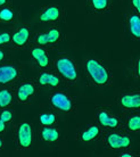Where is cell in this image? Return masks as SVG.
<instances>
[{"label": "cell", "mask_w": 140, "mask_h": 157, "mask_svg": "<svg viewBox=\"0 0 140 157\" xmlns=\"http://www.w3.org/2000/svg\"><path fill=\"white\" fill-rule=\"evenodd\" d=\"M4 148V137L0 136V150Z\"/></svg>", "instance_id": "obj_30"}, {"label": "cell", "mask_w": 140, "mask_h": 157, "mask_svg": "<svg viewBox=\"0 0 140 157\" xmlns=\"http://www.w3.org/2000/svg\"><path fill=\"white\" fill-rule=\"evenodd\" d=\"M114 0H88V6L93 14L104 15L112 10Z\"/></svg>", "instance_id": "obj_21"}, {"label": "cell", "mask_w": 140, "mask_h": 157, "mask_svg": "<svg viewBox=\"0 0 140 157\" xmlns=\"http://www.w3.org/2000/svg\"><path fill=\"white\" fill-rule=\"evenodd\" d=\"M10 39H12V28L9 30H0V47L9 49Z\"/></svg>", "instance_id": "obj_24"}, {"label": "cell", "mask_w": 140, "mask_h": 157, "mask_svg": "<svg viewBox=\"0 0 140 157\" xmlns=\"http://www.w3.org/2000/svg\"><path fill=\"white\" fill-rule=\"evenodd\" d=\"M122 129L131 136H136L140 132V113L139 112H126L122 113Z\"/></svg>", "instance_id": "obj_17"}, {"label": "cell", "mask_w": 140, "mask_h": 157, "mask_svg": "<svg viewBox=\"0 0 140 157\" xmlns=\"http://www.w3.org/2000/svg\"><path fill=\"white\" fill-rule=\"evenodd\" d=\"M104 131L117 130L122 128V114H116L107 106H98L96 109V120Z\"/></svg>", "instance_id": "obj_9"}, {"label": "cell", "mask_w": 140, "mask_h": 157, "mask_svg": "<svg viewBox=\"0 0 140 157\" xmlns=\"http://www.w3.org/2000/svg\"><path fill=\"white\" fill-rule=\"evenodd\" d=\"M18 23V12L12 4H8L0 8V24L13 28Z\"/></svg>", "instance_id": "obj_18"}, {"label": "cell", "mask_w": 140, "mask_h": 157, "mask_svg": "<svg viewBox=\"0 0 140 157\" xmlns=\"http://www.w3.org/2000/svg\"><path fill=\"white\" fill-rule=\"evenodd\" d=\"M22 78V68L12 62L0 63V86H14Z\"/></svg>", "instance_id": "obj_12"}, {"label": "cell", "mask_w": 140, "mask_h": 157, "mask_svg": "<svg viewBox=\"0 0 140 157\" xmlns=\"http://www.w3.org/2000/svg\"><path fill=\"white\" fill-rule=\"evenodd\" d=\"M16 102L13 86H0V109L12 108Z\"/></svg>", "instance_id": "obj_20"}, {"label": "cell", "mask_w": 140, "mask_h": 157, "mask_svg": "<svg viewBox=\"0 0 140 157\" xmlns=\"http://www.w3.org/2000/svg\"><path fill=\"white\" fill-rule=\"evenodd\" d=\"M14 112L12 108L0 109V136H6L13 125Z\"/></svg>", "instance_id": "obj_22"}, {"label": "cell", "mask_w": 140, "mask_h": 157, "mask_svg": "<svg viewBox=\"0 0 140 157\" xmlns=\"http://www.w3.org/2000/svg\"><path fill=\"white\" fill-rule=\"evenodd\" d=\"M65 17V9L58 4H47L40 7L39 12V22L47 25L58 24Z\"/></svg>", "instance_id": "obj_11"}, {"label": "cell", "mask_w": 140, "mask_h": 157, "mask_svg": "<svg viewBox=\"0 0 140 157\" xmlns=\"http://www.w3.org/2000/svg\"><path fill=\"white\" fill-rule=\"evenodd\" d=\"M51 68L60 76L65 86H75L80 82V70L76 60L67 55H60L51 62Z\"/></svg>", "instance_id": "obj_2"}, {"label": "cell", "mask_w": 140, "mask_h": 157, "mask_svg": "<svg viewBox=\"0 0 140 157\" xmlns=\"http://www.w3.org/2000/svg\"><path fill=\"white\" fill-rule=\"evenodd\" d=\"M83 70L88 82L93 88L105 90L113 86V73L104 60L96 57H87L83 62Z\"/></svg>", "instance_id": "obj_1"}, {"label": "cell", "mask_w": 140, "mask_h": 157, "mask_svg": "<svg viewBox=\"0 0 140 157\" xmlns=\"http://www.w3.org/2000/svg\"><path fill=\"white\" fill-rule=\"evenodd\" d=\"M117 106L123 113L140 110V90L139 88H129L123 91L116 99Z\"/></svg>", "instance_id": "obj_10"}, {"label": "cell", "mask_w": 140, "mask_h": 157, "mask_svg": "<svg viewBox=\"0 0 140 157\" xmlns=\"http://www.w3.org/2000/svg\"><path fill=\"white\" fill-rule=\"evenodd\" d=\"M100 141L107 150L119 153L123 149L131 148L133 140L131 138V134L125 132L121 128L117 130L104 131L100 137Z\"/></svg>", "instance_id": "obj_4"}, {"label": "cell", "mask_w": 140, "mask_h": 157, "mask_svg": "<svg viewBox=\"0 0 140 157\" xmlns=\"http://www.w3.org/2000/svg\"><path fill=\"white\" fill-rule=\"evenodd\" d=\"M64 40V32L58 24L48 25L46 29L38 30L32 34V43L39 44L47 49H55Z\"/></svg>", "instance_id": "obj_5"}, {"label": "cell", "mask_w": 140, "mask_h": 157, "mask_svg": "<svg viewBox=\"0 0 140 157\" xmlns=\"http://www.w3.org/2000/svg\"><path fill=\"white\" fill-rule=\"evenodd\" d=\"M7 49L8 48H1L0 47V63L6 62V59H7V57H8Z\"/></svg>", "instance_id": "obj_28"}, {"label": "cell", "mask_w": 140, "mask_h": 157, "mask_svg": "<svg viewBox=\"0 0 140 157\" xmlns=\"http://www.w3.org/2000/svg\"><path fill=\"white\" fill-rule=\"evenodd\" d=\"M14 94H15L16 102L22 105H29L38 94L40 86L33 78H21L13 86Z\"/></svg>", "instance_id": "obj_7"}, {"label": "cell", "mask_w": 140, "mask_h": 157, "mask_svg": "<svg viewBox=\"0 0 140 157\" xmlns=\"http://www.w3.org/2000/svg\"><path fill=\"white\" fill-rule=\"evenodd\" d=\"M27 49H29L30 56L32 58V62L38 70L42 71V70L51 68V59L49 57V49L41 47L39 44H34V43H31Z\"/></svg>", "instance_id": "obj_13"}, {"label": "cell", "mask_w": 140, "mask_h": 157, "mask_svg": "<svg viewBox=\"0 0 140 157\" xmlns=\"http://www.w3.org/2000/svg\"><path fill=\"white\" fill-rule=\"evenodd\" d=\"M34 80L37 81L40 88H45V89H49V90L59 89L63 86H65V83L63 82L60 76L55 71H52L51 68L40 71V73L37 75V78Z\"/></svg>", "instance_id": "obj_14"}, {"label": "cell", "mask_w": 140, "mask_h": 157, "mask_svg": "<svg viewBox=\"0 0 140 157\" xmlns=\"http://www.w3.org/2000/svg\"><path fill=\"white\" fill-rule=\"evenodd\" d=\"M104 130L97 122H91L83 125L78 133V140L82 144H91V142L100 140Z\"/></svg>", "instance_id": "obj_15"}, {"label": "cell", "mask_w": 140, "mask_h": 157, "mask_svg": "<svg viewBox=\"0 0 140 157\" xmlns=\"http://www.w3.org/2000/svg\"><path fill=\"white\" fill-rule=\"evenodd\" d=\"M60 137H62V131L56 125H40L38 130V138L40 142H42L45 145H56L59 142Z\"/></svg>", "instance_id": "obj_16"}, {"label": "cell", "mask_w": 140, "mask_h": 157, "mask_svg": "<svg viewBox=\"0 0 140 157\" xmlns=\"http://www.w3.org/2000/svg\"><path fill=\"white\" fill-rule=\"evenodd\" d=\"M126 29L130 34V38L133 41H140V14L136 12H131L126 14Z\"/></svg>", "instance_id": "obj_19"}, {"label": "cell", "mask_w": 140, "mask_h": 157, "mask_svg": "<svg viewBox=\"0 0 140 157\" xmlns=\"http://www.w3.org/2000/svg\"><path fill=\"white\" fill-rule=\"evenodd\" d=\"M32 34L30 24H16L12 28V39H10V50H25L32 43Z\"/></svg>", "instance_id": "obj_8"}, {"label": "cell", "mask_w": 140, "mask_h": 157, "mask_svg": "<svg viewBox=\"0 0 140 157\" xmlns=\"http://www.w3.org/2000/svg\"><path fill=\"white\" fill-rule=\"evenodd\" d=\"M49 106L51 109L63 115H71L75 112V101L71 92L63 89H54L49 94Z\"/></svg>", "instance_id": "obj_6"}, {"label": "cell", "mask_w": 140, "mask_h": 157, "mask_svg": "<svg viewBox=\"0 0 140 157\" xmlns=\"http://www.w3.org/2000/svg\"><path fill=\"white\" fill-rule=\"evenodd\" d=\"M117 156L119 157H136L139 156V151L137 150H132L131 148H128V149H123L117 153Z\"/></svg>", "instance_id": "obj_26"}, {"label": "cell", "mask_w": 140, "mask_h": 157, "mask_svg": "<svg viewBox=\"0 0 140 157\" xmlns=\"http://www.w3.org/2000/svg\"><path fill=\"white\" fill-rule=\"evenodd\" d=\"M130 7L132 12L140 14V0H130Z\"/></svg>", "instance_id": "obj_27"}, {"label": "cell", "mask_w": 140, "mask_h": 157, "mask_svg": "<svg viewBox=\"0 0 140 157\" xmlns=\"http://www.w3.org/2000/svg\"><path fill=\"white\" fill-rule=\"evenodd\" d=\"M13 129V142L17 151H30L35 145L34 124L29 121H21L14 123Z\"/></svg>", "instance_id": "obj_3"}, {"label": "cell", "mask_w": 140, "mask_h": 157, "mask_svg": "<svg viewBox=\"0 0 140 157\" xmlns=\"http://www.w3.org/2000/svg\"><path fill=\"white\" fill-rule=\"evenodd\" d=\"M8 4H12V0H0V8Z\"/></svg>", "instance_id": "obj_29"}, {"label": "cell", "mask_w": 140, "mask_h": 157, "mask_svg": "<svg viewBox=\"0 0 140 157\" xmlns=\"http://www.w3.org/2000/svg\"><path fill=\"white\" fill-rule=\"evenodd\" d=\"M39 123L40 125L43 126H51L56 125L59 121V114L56 112H45L39 114Z\"/></svg>", "instance_id": "obj_23"}, {"label": "cell", "mask_w": 140, "mask_h": 157, "mask_svg": "<svg viewBox=\"0 0 140 157\" xmlns=\"http://www.w3.org/2000/svg\"><path fill=\"white\" fill-rule=\"evenodd\" d=\"M140 56H137L136 59L132 62V65H131V76L132 78L138 82L140 80Z\"/></svg>", "instance_id": "obj_25"}]
</instances>
